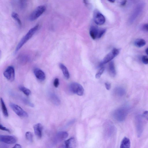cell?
Segmentation results:
<instances>
[{
    "label": "cell",
    "instance_id": "6da1fadb",
    "mask_svg": "<svg viewBox=\"0 0 148 148\" xmlns=\"http://www.w3.org/2000/svg\"><path fill=\"white\" fill-rule=\"evenodd\" d=\"M39 27V25L37 24L28 31L26 35L21 39L16 47L15 53H17L25 44L33 36L38 30Z\"/></svg>",
    "mask_w": 148,
    "mask_h": 148
},
{
    "label": "cell",
    "instance_id": "7a4b0ae2",
    "mask_svg": "<svg viewBox=\"0 0 148 148\" xmlns=\"http://www.w3.org/2000/svg\"><path fill=\"white\" fill-rule=\"evenodd\" d=\"M129 108L127 106H124L115 110L113 113V116L117 121L122 122L126 119L129 111Z\"/></svg>",
    "mask_w": 148,
    "mask_h": 148
},
{
    "label": "cell",
    "instance_id": "3957f363",
    "mask_svg": "<svg viewBox=\"0 0 148 148\" xmlns=\"http://www.w3.org/2000/svg\"><path fill=\"white\" fill-rule=\"evenodd\" d=\"M46 7L41 5L37 7L30 15L29 19L31 21H34L38 18L45 11Z\"/></svg>",
    "mask_w": 148,
    "mask_h": 148
},
{
    "label": "cell",
    "instance_id": "277c9868",
    "mask_svg": "<svg viewBox=\"0 0 148 148\" xmlns=\"http://www.w3.org/2000/svg\"><path fill=\"white\" fill-rule=\"evenodd\" d=\"M69 89L72 93L79 96L83 95L84 94L83 87L80 84L77 83L71 84L69 86Z\"/></svg>",
    "mask_w": 148,
    "mask_h": 148
},
{
    "label": "cell",
    "instance_id": "5b68a950",
    "mask_svg": "<svg viewBox=\"0 0 148 148\" xmlns=\"http://www.w3.org/2000/svg\"><path fill=\"white\" fill-rule=\"evenodd\" d=\"M120 50L117 48H114L105 57L101 64V66L105 64L112 60L119 54Z\"/></svg>",
    "mask_w": 148,
    "mask_h": 148
},
{
    "label": "cell",
    "instance_id": "8992f818",
    "mask_svg": "<svg viewBox=\"0 0 148 148\" xmlns=\"http://www.w3.org/2000/svg\"><path fill=\"white\" fill-rule=\"evenodd\" d=\"M135 122L137 136L138 137H140L142 134L143 130L142 116L140 115H137L136 117Z\"/></svg>",
    "mask_w": 148,
    "mask_h": 148
},
{
    "label": "cell",
    "instance_id": "52a82bcc",
    "mask_svg": "<svg viewBox=\"0 0 148 148\" xmlns=\"http://www.w3.org/2000/svg\"><path fill=\"white\" fill-rule=\"evenodd\" d=\"M9 106L14 112L18 116L23 118L28 117V114L18 105L13 103H10L9 104Z\"/></svg>",
    "mask_w": 148,
    "mask_h": 148
},
{
    "label": "cell",
    "instance_id": "ba28073f",
    "mask_svg": "<svg viewBox=\"0 0 148 148\" xmlns=\"http://www.w3.org/2000/svg\"><path fill=\"white\" fill-rule=\"evenodd\" d=\"M68 134L65 131H61L57 134L53 139L54 144L55 145L66 139L68 137Z\"/></svg>",
    "mask_w": 148,
    "mask_h": 148
},
{
    "label": "cell",
    "instance_id": "9c48e42d",
    "mask_svg": "<svg viewBox=\"0 0 148 148\" xmlns=\"http://www.w3.org/2000/svg\"><path fill=\"white\" fill-rule=\"evenodd\" d=\"M93 19L95 22L99 25L103 24L106 21L104 16L100 12L97 11L94 12Z\"/></svg>",
    "mask_w": 148,
    "mask_h": 148
},
{
    "label": "cell",
    "instance_id": "30bf717a",
    "mask_svg": "<svg viewBox=\"0 0 148 148\" xmlns=\"http://www.w3.org/2000/svg\"><path fill=\"white\" fill-rule=\"evenodd\" d=\"M143 7L144 5L141 4L138 5L136 7L130 16L129 20L130 23H132L136 20L142 11Z\"/></svg>",
    "mask_w": 148,
    "mask_h": 148
},
{
    "label": "cell",
    "instance_id": "8fae6325",
    "mask_svg": "<svg viewBox=\"0 0 148 148\" xmlns=\"http://www.w3.org/2000/svg\"><path fill=\"white\" fill-rule=\"evenodd\" d=\"M76 145L75 138L72 137L64 141L57 148H75Z\"/></svg>",
    "mask_w": 148,
    "mask_h": 148
},
{
    "label": "cell",
    "instance_id": "7c38bea8",
    "mask_svg": "<svg viewBox=\"0 0 148 148\" xmlns=\"http://www.w3.org/2000/svg\"><path fill=\"white\" fill-rule=\"evenodd\" d=\"M4 75L6 78L11 82L13 81L15 79V70L12 66L8 67L4 72Z\"/></svg>",
    "mask_w": 148,
    "mask_h": 148
},
{
    "label": "cell",
    "instance_id": "4fadbf2b",
    "mask_svg": "<svg viewBox=\"0 0 148 148\" xmlns=\"http://www.w3.org/2000/svg\"><path fill=\"white\" fill-rule=\"evenodd\" d=\"M0 141L7 144H13L17 142V140L15 137L12 136L1 135Z\"/></svg>",
    "mask_w": 148,
    "mask_h": 148
},
{
    "label": "cell",
    "instance_id": "5bb4252c",
    "mask_svg": "<svg viewBox=\"0 0 148 148\" xmlns=\"http://www.w3.org/2000/svg\"><path fill=\"white\" fill-rule=\"evenodd\" d=\"M34 74L36 78L41 81H43L46 78V75L44 72L41 70L36 68L34 71Z\"/></svg>",
    "mask_w": 148,
    "mask_h": 148
},
{
    "label": "cell",
    "instance_id": "9a60e30c",
    "mask_svg": "<svg viewBox=\"0 0 148 148\" xmlns=\"http://www.w3.org/2000/svg\"><path fill=\"white\" fill-rule=\"evenodd\" d=\"M35 134L39 138H41L42 136L43 126L40 123L34 125V127Z\"/></svg>",
    "mask_w": 148,
    "mask_h": 148
},
{
    "label": "cell",
    "instance_id": "2e32d148",
    "mask_svg": "<svg viewBox=\"0 0 148 148\" xmlns=\"http://www.w3.org/2000/svg\"><path fill=\"white\" fill-rule=\"evenodd\" d=\"M98 28L95 26H92L90 30V34L91 37L93 39L97 38L99 30Z\"/></svg>",
    "mask_w": 148,
    "mask_h": 148
},
{
    "label": "cell",
    "instance_id": "e0dca14e",
    "mask_svg": "<svg viewBox=\"0 0 148 148\" xmlns=\"http://www.w3.org/2000/svg\"><path fill=\"white\" fill-rule=\"evenodd\" d=\"M51 102L56 105H59L61 103V101L58 96L53 93H51L49 95Z\"/></svg>",
    "mask_w": 148,
    "mask_h": 148
},
{
    "label": "cell",
    "instance_id": "ac0fdd59",
    "mask_svg": "<svg viewBox=\"0 0 148 148\" xmlns=\"http://www.w3.org/2000/svg\"><path fill=\"white\" fill-rule=\"evenodd\" d=\"M108 70L109 74L111 77H114L116 76V72L115 69L114 63L113 61H111L109 63Z\"/></svg>",
    "mask_w": 148,
    "mask_h": 148
},
{
    "label": "cell",
    "instance_id": "d6986e66",
    "mask_svg": "<svg viewBox=\"0 0 148 148\" xmlns=\"http://www.w3.org/2000/svg\"><path fill=\"white\" fill-rule=\"evenodd\" d=\"M59 67L65 78L67 79H69L70 77V75L68 70L66 67L62 63L59 64Z\"/></svg>",
    "mask_w": 148,
    "mask_h": 148
},
{
    "label": "cell",
    "instance_id": "ffe728a7",
    "mask_svg": "<svg viewBox=\"0 0 148 148\" xmlns=\"http://www.w3.org/2000/svg\"><path fill=\"white\" fill-rule=\"evenodd\" d=\"M130 139L126 137L122 139L120 145V148H130Z\"/></svg>",
    "mask_w": 148,
    "mask_h": 148
},
{
    "label": "cell",
    "instance_id": "44dd1931",
    "mask_svg": "<svg viewBox=\"0 0 148 148\" xmlns=\"http://www.w3.org/2000/svg\"><path fill=\"white\" fill-rule=\"evenodd\" d=\"M114 92L118 96L122 97L126 93L125 89L122 87H117L114 89Z\"/></svg>",
    "mask_w": 148,
    "mask_h": 148
},
{
    "label": "cell",
    "instance_id": "7402d4cb",
    "mask_svg": "<svg viewBox=\"0 0 148 148\" xmlns=\"http://www.w3.org/2000/svg\"><path fill=\"white\" fill-rule=\"evenodd\" d=\"M1 103L3 114L5 117H7L9 116L8 111L6 106L5 103L3 99L2 98H1Z\"/></svg>",
    "mask_w": 148,
    "mask_h": 148
},
{
    "label": "cell",
    "instance_id": "603a6c76",
    "mask_svg": "<svg viewBox=\"0 0 148 148\" xmlns=\"http://www.w3.org/2000/svg\"><path fill=\"white\" fill-rule=\"evenodd\" d=\"M146 44L145 41L143 39H139L136 40L134 42L135 45L137 47H141Z\"/></svg>",
    "mask_w": 148,
    "mask_h": 148
},
{
    "label": "cell",
    "instance_id": "cb8c5ba5",
    "mask_svg": "<svg viewBox=\"0 0 148 148\" xmlns=\"http://www.w3.org/2000/svg\"><path fill=\"white\" fill-rule=\"evenodd\" d=\"M107 128V132L109 135H110L113 132L114 130V126L110 122H108L106 124Z\"/></svg>",
    "mask_w": 148,
    "mask_h": 148
},
{
    "label": "cell",
    "instance_id": "d4e9b609",
    "mask_svg": "<svg viewBox=\"0 0 148 148\" xmlns=\"http://www.w3.org/2000/svg\"><path fill=\"white\" fill-rule=\"evenodd\" d=\"M19 90L23 92L26 95L29 96L31 94V91L28 89L23 86L19 87Z\"/></svg>",
    "mask_w": 148,
    "mask_h": 148
},
{
    "label": "cell",
    "instance_id": "484cf974",
    "mask_svg": "<svg viewBox=\"0 0 148 148\" xmlns=\"http://www.w3.org/2000/svg\"><path fill=\"white\" fill-rule=\"evenodd\" d=\"M12 17L17 22L20 26L22 25V22L20 20L18 15L17 13L12 12L11 14Z\"/></svg>",
    "mask_w": 148,
    "mask_h": 148
},
{
    "label": "cell",
    "instance_id": "4316f807",
    "mask_svg": "<svg viewBox=\"0 0 148 148\" xmlns=\"http://www.w3.org/2000/svg\"><path fill=\"white\" fill-rule=\"evenodd\" d=\"M26 139L29 141L32 142L33 140V137L32 133L30 132H27L26 134Z\"/></svg>",
    "mask_w": 148,
    "mask_h": 148
},
{
    "label": "cell",
    "instance_id": "83f0119b",
    "mask_svg": "<svg viewBox=\"0 0 148 148\" xmlns=\"http://www.w3.org/2000/svg\"><path fill=\"white\" fill-rule=\"evenodd\" d=\"M105 70V68L102 67L100 70L96 74L95 78L97 79H99L101 77V75L104 72Z\"/></svg>",
    "mask_w": 148,
    "mask_h": 148
},
{
    "label": "cell",
    "instance_id": "f1b7e54d",
    "mask_svg": "<svg viewBox=\"0 0 148 148\" xmlns=\"http://www.w3.org/2000/svg\"><path fill=\"white\" fill-rule=\"evenodd\" d=\"M106 31V30L105 29H99V30L98 32L97 38H101L105 34Z\"/></svg>",
    "mask_w": 148,
    "mask_h": 148
},
{
    "label": "cell",
    "instance_id": "f546056e",
    "mask_svg": "<svg viewBox=\"0 0 148 148\" xmlns=\"http://www.w3.org/2000/svg\"><path fill=\"white\" fill-rule=\"evenodd\" d=\"M23 101L24 102V103L30 106V107H34V104L32 103H31L28 100H27L24 99L23 100Z\"/></svg>",
    "mask_w": 148,
    "mask_h": 148
},
{
    "label": "cell",
    "instance_id": "4dcf8cb0",
    "mask_svg": "<svg viewBox=\"0 0 148 148\" xmlns=\"http://www.w3.org/2000/svg\"><path fill=\"white\" fill-rule=\"evenodd\" d=\"M142 60L144 64H148V57L147 56H143L142 58Z\"/></svg>",
    "mask_w": 148,
    "mask_h": 148
},
{
    "label": "cell",
    "instance_id": "1f68e13d",
    "mask_svg": "<svg viewBox=\"0 0 148 148\" xmlns=\"http://www.w3.org/2000/svg\"><path fill=\"white\" fill-rule=\"evenodd\" d=\"M142 117L146 121H148V111H145L143 113Z\"/></svg>",
    "mask_w": 148,
    "mask_h": 148
},
{
    "label": "cell",
    "instance_id": "d6a6232c",
    "mask_svg": "<svg viewBox=\"0 0 148 148\" xmlns=\"http://www.w3.org/2000/svg\"><path fill=\"white\" fill-rule=\"evenodd\" d=\"M59 85V80L58 78H56L54 82V85L56 88H57Z\"/></svg>",
    "mask_w": 148,
    "mask_h": 148
},
{
    "label": "cell",
    "instance_id": "836d02e7",
    "mask_svg": "<svg viewBox=\"0 0 148 148\" xmlns=\"http://www.w3.org/2000/svg\"><path fill=\"white\" fill-rule=\"evenodd\" d=\"M0 129L2 130L8 132L9 133H11V131L9 129L5 127L4 126L1 124H0Z\"/></svg>",
    "mask_w": 148,
    "mask_h": 148
},
{
    "label": "cell",
    "instance_id": "e575fe53",
    "mask_svg": "<svg viewBox=\"0 0 148 148\" xmlns=\"http://www.w3.org/2000/svg\"><path fill=\"white\" fill-rule=\"evenodd\" d=\"M105 86L107 89L109 90L111 89V85L109 82H106V83H105Z\"/></svg>",
    "mask_w": 148,
    "mask_h": 148
},
{
    "label": "cell",
    "instance_id": "d590c367",
    "mask_svg": "<svg viewBox=\"0 0 148 148\" xmlns=\"http://www.w3.org/2000/svg\"><path fill=\"white\" fill-rule=\"evenodd\" d=\"M142 28L144 30L148 31V24H145L143 25Z\"/></svg>",
    "mask_w": 148,
    "mask_h": 148
},
{
    "label": "cell",
    "instance_id": "8d00e7d4",
    "mask_svg": "<svg viewBox=\"0 0 148 148\" xmlns=\"http://www.w3.org/2000/svg\"><path fill=\"white\" fill-rule=\"evenodd\" d=\"M12 148H22V147L20 144H16Z\"/></svg>",
    "mask_w": 148,
    "mask_h": 148
},
{
    "label": "cell",
    "instance_id": "74e56055",
    "mask_svg": "<svg viewBox=\"0 0 148 148\" xmlns=\"http://www.w3.org/2000/svg\"><path fill=\"white\" fill-rule=\"evenodd\" d=\"M126 2H127V1H122L121 3V5L122 6H125L126 3Z\"/></svg>",
    "mask_w": 148,
    "mask_h": 148
},
{
    "label": "cell",
    "instance_id": "f35d334b",
    "mask_svg": "<svg viewBox=\"0 0 148 148\" xmlns=\"http://www.w3.org/2000/svg\"><path fill=\"white\" fill-rule=\"evenodd\" d=\"M145 52L146 54L148 55V47L145 50Z\"/></svg>",
    "mask_w": 148,
    "mask_h": 148
},
{
    "label": "cell",
    "instance_id": "ab89813d",
    "mask_svg": "<svg viewBox=\"0 0 148 148\" xmlns=\"http://www.w3.org/2000/svg\"><path fill=\"white\" fill-rule=\"evenodd\" d=\"M109 1L111 3H114L115 2L114 1Z\"/></svg>",
    "mask_w": 148,
    "mask_h": 148
}]
</instances>
